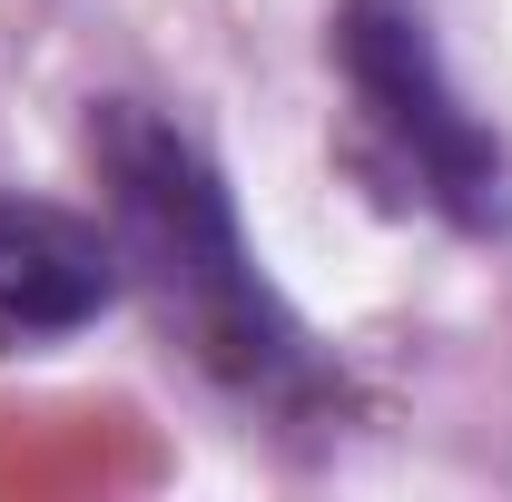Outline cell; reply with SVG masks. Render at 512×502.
I'll return each mask as SVG.
<instances>
[{"label":"cell","instance_id":"obj_1","mask_svg":"<svg viewBox=\"0 0 512 502\" xmlns=\"http://www.w3.org/2000/svg\"><path fill=\"white\" fill-rule=\"evenodd\" d=\"M89 158L109 178V247L148 286L158 325L188 345L217 384H237L247 404H306L325 394V365L306 325L276 306V286L256 276L237 207L217 188V168L197 158L178 128L138 99H109L89 119Z\"/></svg>","mask_w":512,"mask_h":502},{"label":"cell","instance_id":"obj_2","mask_svg":"<svg viewBox=\"0 0 512 502\" xmlns=\"http://www.w3.org/2000/svg\"><path fill=\"white\" fill-rule=\"evenodd\" d=\"M335 50H345L355 99H365L384 119V138L404 148L414 188L434 197L444 217H463V227H512L503 148H493V128L444 89V60H434L424 20H414L404 0H355L345 30H335Z\"/></svg>","mask_w":512,"mask_h":502},{"label":"cell","instance_id":"obj_3","mask_svg":"<svg viewBox=\"0 0 512 502\" xmlns=\"http://www.w3.org/2000/svg\"><path fill=\"white\" fill-rule=\"evenodd\" d=\"M119 296V247L50 197H0V325L69 335Z\"/></svg>","mask_w":512,"mask_h":502}]
</instances>
